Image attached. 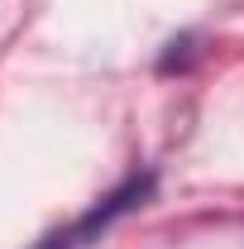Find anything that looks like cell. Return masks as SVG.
<instances>
[{
  "label": "cell",
  "instance_id": "cell-1",
  "mask_svg": "<svg viewBox=\"0 0 244 249\" xmlns=\"http://www.w3.org/2000/svg\"><path fill=\"white\" fill-rule=\"evenodd\" d=\"M149 187H153L149 173H144V178H129L120 192H110V196L96 206L91 216H82L77 225H67V230H58V235H48L43 245H34V249H77V245H87V240H91V235H101V230H105L115 216H124L129 206H139V201L149 196Z\"/></svg>",
  "mask_w": 244,
  "mask_h": 249
}]
</instances>
